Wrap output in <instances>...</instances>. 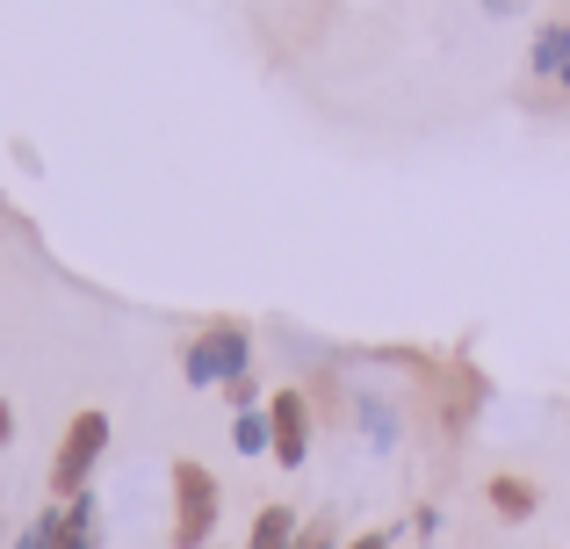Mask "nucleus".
Returning <instances> with one entry per match:
<instances>
[{"label": "nucleus", "instance_id": "nucleus-3", "mask_svg": "<svg viewBox=\"0 0 570 549\" xmlns=\"http://www.w3.org/2000/svg\"><path fill=\"white\" fill-rule=\"evenodd\" d=\"M181 376L195 391H232L238 376H253V333L246 325H203L181 354Z\"/></svg>", "mask_w": 570, "mask_h": 549}, {"label": "nucleus", "instance_id": "nucleus-14", "mask_svg": "<svg viewBox=\"0 0 570 549\" xmlns=\"http://www.w3.org/2000/svg\"><path fill=\"white\" fill-rule=\"evenodd\" d=\"M8 441H14V405L0 398V449H8Z\"/></svg>", "mask_w": 570, "mask_h": 549}, {"label": "nucleus", "instance_id": "nucleus-11", "mask_svg": "<svg viewBox=\"0 0 570 549\" xmlns=\"http://www.w3.org/2000/svg\"><path fill=\"white\" fill-rule=\"evenodd\" d=\"M296 549H340V521L333 513H311V521L296 528Z\"/></svg>", "mask_w": 570, "mask_h": 549}, {"label": "nucleus", "instance_id": "nucleus-4", "mask_svg": "<svg viewBox=\"0 0 570 549\" xmlns=\"http://www.w3.org/2000/svg\"><path fill=\"white\" fill-rule=\"evenodd\" d=\"M528 101H542V109H570V8H557L528 37Z\"/></svg>", "mask_w": 570, "mask_h": 549}, {"label": "nucleus", "instance_id": "nucleus-6", "mask_svg": "<svg viewBox=\"0 0 570 549\" xmlns=\"http://www.w3.org/2000/svg\"><path fill=\"white\" fill-rule=\"evenodd\" d=\"M51 507H58L51 549H101V507H95V492H80V499H51Z\"/></svg>", "mask_w": 570, "mask_h": 549}, {"label": "nucleus", "instance_id": "nucleus-7", "mask_svg": "<svg viewBox=\"0 0 570 549\" xmlns=\"http://www.w3.org/2000/svg\"><path fill=\"white\" fill-rule=\"evenodd\" d=\"M484 499H491L499 521H534V507H542V492H534L528 478H513V470H499V478L484 484Z\"/></svg>", "mask_w": 570, "mask_h": 549}, {"label": "nucleus", "instance_id": "nucleus-9", "mask_svg": "<svg viewBox=\"0 0 570 549\" xmlns=\"http://www.w3.org/2000/svg\"><path fill=\"white\" fill-rule=\"evenodd\" d=\"M232 441H238V455H267V449H275V434H267V405H253V412H238V427H232Z\"/></svg>", "mask_w": 570, "mask_h": 549}, {"label": "nucleus", "instance_id": "nucleus-12", "mask_svg": "<svg viewBox=\"0 0 570 549\" xmlns=\"http://www.w3.org/2000/svg\"><path fill=\"white\" fill-rule=\"evenodd\" d=\"M51 528H58V507H43L37 521H29L22 536H14V549H51Z\"/></svg>", "mask_w": 570, "mask_h": 549}, {"label": "nucleus", "instance_id": "nucleus-1", "mask_svg": "<svg viewBox=\"0 0 570 549\" xmlns=\"http://www.w3.org/2000/svg\"><path fill=\"white\" fill-rule=\"evenodd\" d=\"M109 449H116L109 412H101V405L72 412L66 434H58V455H51V499H80L87 484H95V470H101V455H109Z\"/></svg>", "mask_w": 570, "mask_h": 549}, {"label": "nucleus", "instance_id": "nucleus-13", "mask_svg": "<svg viewBox=\"0 0 570 549\" xmlns=\"http://www.w3.org/2000/svg\"><path fill=\"white\" fill-rule=\"evenodd\" d=\"M340 549H397V536H390V528H362V536H347Z\"/></svg>", "mask_w": 570, "mask_h": 549}, {"label": "nucleus", "instance_id": "nucleus-15", "mask_svg": "<svg viewBox=\"0 0 570 549\" xmlns=\"http://www.w3.org/2000/svg\"><path fill=\"white\" fill-rule=\"evenodd\" d=\"M528 0H484V14H520Z\"/></svg>", "mask_w": 570, "mask_h": 549}, {"label": "nucleus", "instance_id": "nucleus-10", "mask_svg": "<svg viewBox=\"0 0 570 549\" xmlns=\"http://www.w3.org/2000/svg\"><path fill=\"white\" fill-rule=\"evenodd\" d=\"M354 412H362V427L368 434H376V449H390V441H397V412H390V398H354Z\"/></svg>", "mask_w": 570, "mask_h": 549}, {"label": "nucleus", "instance_id": "nucleus-8", "mask_svg": "<svg viewBox=\"0 0 570 549\" xmlns=\"http://www.w3.org/2000/svg\"><path fill=\"white\" fill-rule=\"evenodd\" d=\"M296 507H282V499H267L261 513H253V528H246V549H296Z\"/></svg>", "mask_w": 570, "mask_h": 549}, {"label": "nucleus", "instance_id": "nucleus-5", "mask_svg": "<svg viewBox=\"0 0 570 549\" xmlns=\"http://www.w3.org/2000/svg\"><path fill=\"white\" fill-rule=\"evenodd\" d=\"M267 434H275L267 463H282V470H304L311 463V398L296 391V383L267 391Z\"/></svg>", "mask_w": 570, "mask_h": 549}, {"label": "nucleus", "instance_id": "nucleus-2", "mask_svg": "<svg viewBox=\"0 0 570 549\" xmlns=\"http://www.w3.org/2000/svg\"><path fill=\"white\" fill-rule=\"evenodd\" d=\"M167 484H174V521H167V542H174V549H209V536H217V513H224L217 478H209V470L195 463V455H174Z\"/></svg>", "mask_w": 570, "mask_h": 549}]
</instances>
